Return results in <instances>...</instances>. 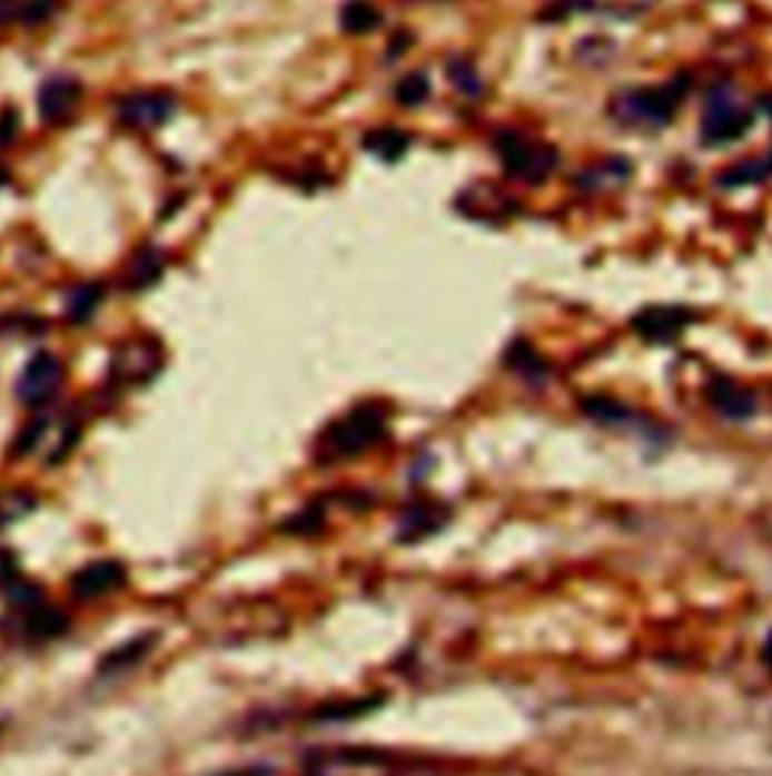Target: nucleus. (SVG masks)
Here are the masks:
<instances>
[{"mask_svg":"<svg viewBox=\"0 0 772 776\" xmlns=\"http://www.w3.org/2000/svg\"><path fill=\"white\" fill-rule=\"evenodd\" d=\"M689 79L676 76L673 82L655 85V88H627L613 97V118L627 127H664L673 121L676 109L685 100Z\"/></svg>","mask_w":772,"mask_h":776,"instance_id":"f257e3e1","label":"nucleus"},{"mask_svg":"<svg viewBox=\"0 0 772 776\" xmlns=\"http://www.w3.org/2000/svg\"><path fill=\"white\" fill-rule=\"evenodd\" d=\"M386 435V414L380 405H359L347 411L345 418L335 420L320 439V453L326 460H350L375 448Z\"/></svg>","mask_w":772,"mask_h":776,"instance_id":"f03ea898","label":"nucleus"},{"mask_svg":"<svg viewBox=\"0 0 772 776\" xmlns=\"http://www.w3.org/2000/svg\"><path fill=\"white\" fill-rule=\"evenodd\" d=\"M495 155L502 160L504 173L516 181L525 185H537V181L550 179L553 169L558 167V151L546 143H534L519 130H498L495 134Z\"/></svg>","mask_w":772,"mask_h":776,"instance_id":"7ed1b4c3","label":"nucleus"},{"mask_svg":"<svg viewBox=\"0 0 772 776\" xmlns=\"http://www.w3.org/2000/svg\"><path fill=\"white\" fill-rule=\"evenodd\" d=\"M754 125L752 109L736 100V91L731 88H715L710 97H706V106H703V118H700V137H703V146H728V143H736L742 139Z\"/></svg>","mask_w":772,"mask_h":776,"instance_id":"20e7f679","label":"nucleus"},{"mask_svg":"<svg viewBox=\"0 0 772 776\" xmlns=\"http://www.w3.org/2000/svg\"><path fill=\"white\" fill-rule=\"evenodd\" d=\"M164 369V347L151 336L127 338L125 345L116 347L112 363H109V379L121 387H139L155 379Z\"/></svg>","mask_w":772,"mask_h":776,"instance_id":"39448f33","label":"nucleus"},{"mask_svg":"<svg viewBox=\"0 0 772 776\" xmlns=\"http://www.w3.org/2000/svg\"><path fill=\"white\" fill-rule=\"evenodd\" d=\"M63 387V366L61 360L49 354V351H40L33 354L24 369L19 372V381H16V396H19L21 405L28 409H42L49 405L58 390Z\"/></svg>","mask_w":772,"mask_h":776,"instance_id":"423d86ee","label":"nucleus"},{"mask_svg":"<svg viewBox=\"0 0 772 776\" xmlns=\"http://www.w3.org/2000/svg\"><path fill=\"white\" fill-rule=\"evenodd\" d=\"M305 776H438L423 767H398L396 762L386 758H359L356 753H342L329 756L311 767Z\"/></svg>","mask_w":772,"mask_h":776,"instance_id":"0eeeda50","label":"nucleus"},{"mask_svg":"<svg viewBox=\"0 0 772 776\" xmlns=\"http://www.w3.org/2000/svg\"><path fill=\"white\" fill-rule=\"evenodd\" d=\"M176 112V97L167 91H136L118 104V121L136 130H155Z\"/></svg>","mask_w":772,"mask_h":776,"instance_id":"6e6552de","label":"nucleus"},{"mask_svg":"<svg viewBox=\"0 0 772 776\" xmlns=\"http://www.w3.org/2000/svg\"><path fill=\"white\" fill-rule=\"evenodd\" d=\"M127 583V568L116 559H100V562H88L70 578V592L79 601H95L109 592H116Z\"/></svg>","mask_w":772,"mask_h":776,"instance_id":"1a4fd4ad","label":"nucleus"},{"mask_svg":"<svg viewBox=\"0 0 772 776\" xmlns=\"http://www.w3.org/2000/svg\"><path fill=\"white\" fill-rule=\"evenodd\" d=\"M691 321L694 315L682 305H649L634 317V330L646 342H673Z\"/></svg>","mask_w":772,"mask_h":776,"instance_id":"9d476101","label":"nucleus"},{"mask_svg":"<svg viewBox=\"0 0 772 776\" xmlns=\"http://www.w3.org/2000/svg\"><path fill=\"white\" fill-rule=\"evenodd\" d=\"M79 97H82V91H79V82L76 79H70V76H52L49 82L40 88V116L46 125H63V121H70V116L76 112V106H79Z\"/></svg>","mask_w":772,"mask_h":776,"instance_id":"9b49d317","label":"nucleus"},{"mask_svg":"<svg viewBox=\"0 0 772 776\" xmlns=\"http://www.w3.org/2000/svg\"><path fill=\"white\" fill-rule=\"evenodd\" d=\"M710 405L728 420H745L758 411V399L752 390H745L733 379H712L706 387Z\"/></svg>","mask_w":772,"mask_h":776,"instance_id":"f8f14e48","label":"nucleus"},{"mask_svg":"<svg viewBox=\"0 0 772 776\" xmlns=\"http://www.w3.org/2000/svg\"><path fill=\"white\" fill-rule=\"evenodd\" d=\"M627 179H631V164L625 158H606L592 164V167H585L576 176V190L601 194V190H613L618 185H625Z\"/></svg>","mask_w":772,"mask_h":776,"instance_id":"ddd939ff","label":"nucleus"},{"mask_svg":"<svg viewBox=\"0 0 772 776\" xmlns=\"http://www.w3.org/2000/svg\"><path fill=\"white\" fill-rule=\"evenodd\" d=\"M155 647H157V631H148V635H133V638L125 640V644H118L116 650L106 652L103 659H100V668H97V671L103 674V677H109V674H118V671H127V668H133V665H139V661H146Z\"/></svg>","mask_w":772,"mask_h":776,"instance_id":"4468645a","label":"nucleus"},{"mask_svg":"<svg viewBox=\"0 0 772 776\" xmlns=\"http://www.w3.org/2000/svg\"><path fill=\"white\" fill-rule=\"evenodd\" d=\"M363 146H366V151H372L375 158L393 164V160H398L405 155L410 139H407L405 130H398V127H377V130L366 134Z\"/></svg>","mask_w":772,"mask_h":776,"instance_id":"2eb2a0df","label":"nucleus"},{"mask_svg":"<svg viewBox=\"0 0 772 776\" xmlns=\"http://www.w3.org/2000/svg\"><path fill=\"white\" fill-rule=\"evenodd\" d=\"M100 303H103V284H79L73 294L67 296V317L73 324H85L95 317Z\"/></svg>","mask_w":772,"mask_h":776,"instance_id":"dca6fc26","label":"nucleus"},{"mask_svg":"<svg viewBox=\"0 0 772 776\" xmlns=\"http://www.w3.org/2000/svg\"><path fill=\"white\" fill-rule=\"evenodd\" d=\"M24 626L31 631L33 638H58L61 631H67V619L61 617V610L46 608V605H37L31 610H19Z\"/></svg>","mask_w":772,"mask_h":776,"instance_id":"f3484780","label":"nucleus"},{"mask_svg":"<svg viewBox=\"0 0 772 776\" xmlns=\"http://www.w3.org/2000/svg\"><path fill=\"white\" fill-rule=\"evenodd\" d=\"M164 273V254L155 252V248H146L139 252L130 261V269H127V287H148L151 282H157Z\"/></svg>","mask_w":772,"mask_h":776,"instance_id":"a211bd4d","label":"nucleus"},{"mask_svg":"<svg viewBox=\"0 0 772 776\" xmlns=\"http://www.w3.org/2000/svg\"><path fill=\"white\" fill-rule=\"evenodd\" d=\"M772 176V155H766L763 160H745L740 167L721 173L719 185L721 188H742V185H754V181H763Z\"/></svg>","mask_w":772,"mask_h":776,"instance_id":"6ab92c4d","label":"nucleus"},{"mask_svg":"<svg viewBox=\"0 0 772 776\" xmlns=\"http://www.w3.org/2000/svg\"><path fill=\"white\" fill-rule=\"evenodd\" d=\"M377 24H380V16L366 0H350L345 10H342V28L347 33H368L375 31Z\"/></svg>","mask_w":772,"mask_h":776,"instance_id":"aec40b11","label":"nucleus"},{"mask_svg":"<svg viewBox=\"0 0 772 776\" xmlns=\"http://www.w3.org/2000/svg\"><path fill=\"white\" fill-rule=\"evenodd\" d=\"M37 508V495L28 493V490H10V493H0V529L19 523L21 517H28Z\"/></svg>","mask_w":772,"mask_h":776,"instance_id":"412c9836","label":"nucleus"},{"mask_svg":"<svg viewBox=\"0 0 772 776\" xmlns=\"http://www.w3.org/2000/svg\"><path fill=\"white\" fill-rule=\"evenodd\" d=\"M507 363H511L516 372H519L522 379L528 381H543L546 379V363H543L537 354H534L532 347L525 345V342H516V345L507 351Z\"/></svg>","mask_w":772,"mask_h":776,"instance_id":"4be33fe9","label":"nucleus"},{"mask_svg":"<svg viewBox=\"0 0 772 776\" xmlns=\"http://www.w3.org/2000/svg\"><path fill=\"white\" fill-rule=\"evenodd\" d=\"M449 79H453V85H456V91L465 97H481L483 95V82L481 76L474 73V67L465 61H449L447 67Z\"/></svg>","mask_w":772,"mask_h":776,"instance_id":"5701e85b","label":"nucleus"},{"mask_svg":"<svg viewBox=\"0 0 772 776\" xmlns=\"http://www.w3.org/2000/svg\"><path fill=\"white\" fill-rule=\"evenodd\" d=\"M428 97V76L410 73L396 85V100L402 106H419Z\"/></svg>","mask_w":772,"mask_h":776,"instance_id":"b1692460","label":"nucleus"},{"mask_svg":"<svg viewBox=\"0 0 772 776\" xmlns=\"http://www.w3.org/2000/svg\"><path fill=\"white\" fill-rule=\"evenodd\" d=\"M19 578V559L12 550L0 547V589H7L12 580Z\"/></svg>","mask_w":772,"mask_h":776,"instance_id":"393cba45","label":"nucleus"},{"mask_svg":"<svg viewBox=\"0 0 772 776\" xmlns=\"http://www.w3.org/2000/svg\"><path fill=\"white\" fill-rule=\"evenodd\" d=\"M49 12H52V3L49 0H31L24 10H21V21H28V24H33V21H42L49 19Z\"/></svg>","mask_w":772,"mask_h":776,"instance_id":"a878e982","label":"nucleus"},{"mask_svg":"<svg viewBox=\"0 0 772 776\" xmlns=\"http://www.w3.org/2000/svg\"><path fill=\"white\" fill-rule=\"evenodd\" d=\"M275 770H271L269 765H248V767H230V770H218V774H209V776H271Z\"/></svg>","mask_w":772,"mask_h":776,"instance_id":"bb28decb","label":"nucleus"},{"mask_svg":"<svg viewBox=\"0 0 772 776\" xmlns=\"http://www.w3.org/2000/svg\"><path fill=\"white\" fill-rule=\"evenodd\" d=\"M19 12V0H0V24L10 21Z\"/></svg>","mask_w":772,"mask_h":776,"instance_id":"cd10ccee","label":"nucleus"}]
</instances>
